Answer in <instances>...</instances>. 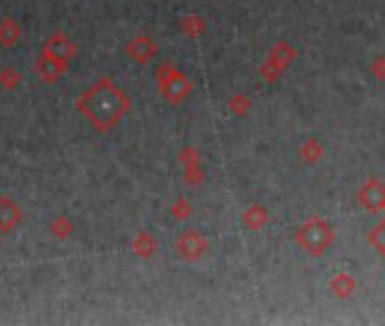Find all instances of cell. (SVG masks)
Instances as JSON below:
<instances>
[{"mask_svg":"<svg viewBox=\"0 0 385 326\" xmlns=\"http://www.w3.org/2000/svg\"><path fill=\"white\" fill-rule=\"evenodd\" d=\"M77 111L86 116L98 132H109L129 111V100L111 79L103 77L77 98Z\"/></svg>","mask_w":385,"mask_h":326,"instance_id":"cell-1","label":"cell"},{"mask_svg":"<svg viewBox=\"0 0 385 326\" xmlns=\"http://www.w3.org/2000/svg\"><path fill=\"white\" fill-rule=\"evenodd\" d=\"M297 243L313 256H322L333 245V229L326 224L322 217H310L304 222V227L297 231Z\"/></svg>","mask_w":385,"mask_h":326,"instance_id":"cell-2","label":"cell"},{"mask_svg":"<svg viewBox=\"0 0 385 326\" xmlns=\"http://www.w3.org/2000/svg\"><path fill=\"white\" fill-rule=\"evenodd\" d=\"M159 89H161L165 100H170V103H181V100L193 91V86L184 72H179L172 66H161V70H159Z\"/></svg>","mask_w":385,"mask_h":326,"instance_id":"cell-3","label":"cell"},{"mask_svg":"<svg viewBox=\"0 0 385 326\" xmlns=\"http://www.w3.org/2000/svg\"><path fill=\"white\" fill-rule=\"evenodd\" d=\"M34 70H36V75L41 77V82L55 84V82H59L64 75H66L68 64L55 59V57H50V55H46V53H41L39 57H36Z\"/></svg>","mask_w":385,"mask_h":326,"instance_id":"cell-4","label":"cell"},{"mask_svg":"<svg viewBox=\"0 0 385 326\" xmlns=\"http://www.w3.org/2000/svg\"><path fill=\"white\" fill-rule=\"evenodd\" d=\"M43 53L50 55V57H55V59L68 64L72 57L77 55V48H75V43H72L66 34L55 32L46 43H43Z\"/></svg>","mask_w":385,"mask_h":326,"instance_id":"cell-5","label":"cell"},{"mask_svg":"<svg viewBox=\"0 0 385 326\" xmlns=\"http://www.w3.org/2000/svg\"><path fill=\"white\" fill-rule=\"evenodd\" d=\"M23 220L18 204L12 198H0V234H12Z\"/></svg>","mask_w":385,"mask_h":326,"instance_id":"cell-6","label":"cell"},{"mask_svg":"<svg viewBox=\"0 0 385 326\" xmlns=\"http://www.w3.org/2000/svg\"><path fill=\"white\" fill-rule=\"evenodd\" d=\"M127 55L132 57L134 62L145 64L157 55V43L155 39H150V36H136V39L127 43Z\"/></svg>","mask_w":385,"mask_h":326,"instance_id":"cell-7","label":"cell"},{"mask_svg":"<svg viewBox=\"0 0 385 326\" xmlns=\"http://www.w3.org/2000/svg\"><path fill=\"white\" fill-rule=\"evenodd\" d=\"M360 202L369 211H381L385 206V186L379 181H367L360 191Z\"/></svg>","mask_w":385,"mask_h":326,"instance_id":"cell-8","label":"cell"},{"mask_svg":"<svg viewBox=\"0 0 385 326\" xmlns=\"http://www.w3.org/2000/svg\"><path fill=\"white\" fill-rule=\"evenodd\" d=\"M177 249L184 258H198L207 249V241L200 234H195V231H188L177 241Z\"/></svg>","mask_w":385,"mask_h":326,"instance_id":"cell-9","label":"cell"},{"mask_svg":"<svg viewBox=\"0 0 385 326\" xmlns=\"http://www.w3.org/2000/svg\"><path fill=\"white\" fill-rule=\"evenodd\" d=\"M18 41H21L18 23H16V21H12V18H5L3 23H0V46L12 48V46H16Z\"/></svg>","mask_w":385,"mask_h":326,"instance_id":"cell-10","label":"cell"},{"mask_svg":"<svg viewBox=\"0 0 385 326\" xmlns=\"http://www.w3.org/2000/svg\"><path fill=\"white\" fill-rule=\"evenodd\" d=\"M369 243H372L374 247L379 249V252L383 254V256H385V220L376 224L374 231H372V234H369Z\"/></svg>","mask_w":385,"mask_h":326,"instance_id":"cell-11","label":"cell"}]
</instances>
